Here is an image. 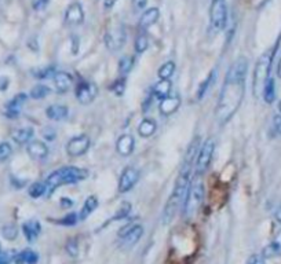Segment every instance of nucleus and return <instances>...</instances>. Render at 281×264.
<instances>
[{"label":"nucleus","instance_id":"nucleus-47","mask_svg":"<svg viewBox=\"0 0 281 264\" xmlns=\"http://www.w3.org/2000/svg\"><path fill=\"white\" fill-rule=\"evenodd\" d=\"M275 216H276V219H277V221H280L281 223V208H279L277 211H276Z\"/></svg>","mask_w":281,"mask_h":264},{"label":"nucleus","instance_id":"nucleus-41","mask_svg":"<svg viewBox=\"0 0 281 264\" xmlns=\"http://www.w3.org/2000/svg\"><path fill=\"white\" fill-rule=\"evenodd\" d=\"M67 251L70 256H76V255H77L79 249H77V244H76V241H69V242H68Z\"/></svg>","mask_w":281,"mask_h":264},{"label":"nucleus","instance_id":"nucleus-27","mask_svg":"<svg viewBox=\"0 0 281 264\" xmlns=\"http://www.w3.org/2000/svg\"><path fill=\"white\" fill-rule=\"evenodd\" d=\"M170 91H171V81L170 80H160L154 88H153V95L156 98L159 99H164L165 97L170 95Z\"/></svg>","mask_w":281,"mask_h":264},{"label":"nucleus","instance_id":"nucleus-3","mask_svg":"<svg viewBox=\"0 0 281 264\" xmlns=\"http://www.w3.org/2000/svg\"><path fill=\"white\" fill-rule=\"evenodd\" d=\"M88 176V172L86 169H81L77 166H64L60 168L54 172H51L49 175L47 180L44 182L46 187H47V196H50L51 193H54L60 186L62 184H70L77 183L80 180H84Z\"/></svg>","mask_w":281,"mask_h":264},{"label":"nucleus","instance_id":"nucleus-8","mask_svg":"<svg viewBox=\"0 0 281 264\" xmlns=\"http://www.w3.org/2000/svg\"><path fill=\"white\" fill-rule=\"evenodd\" d=\"M126 42V31L122 25L110 28L109 31L105 33V44L110 51H117L124 46Z\"/></svg>","mask_w":281,"mask_h":264},{"label":"nucleus","instance_id":"nucleus-26","mask_svg":"<svg viewBox=\"0 0 281 264\" xmlns=\"http://www.w3.org/2000/svg\"><path fill=\"white\" fill-rule=\"evenodd\" d=\"M276 255H281V230L276 234L275 240L269 246L263 249V258H272Z\"/></svg>","mask_w":281,"mask_h":264},{"label":"nucleus","instance_id":"nucleus-30","mask_svg":"<svg viewBox=\"0 0 281 264\" xmlns=\"http://www.w3.org/2000/svg\"><path fill=\"white\" fill-rule=\"evenodd\" d=\"M215 76H216V70H212L211 73L208 74L207 79L203 81V84L200 86V88H199V92H197V98H199V101H200V99H203V97H204V95L207 94V91L210 90L211 84L214 83Z\"/></svg>","mask_w":281,"mask_h":264},{"label":"nucleus","instance_id":"nucleus-33","mask_svg":"<svg viewBox=\"0 0 281 264\" xmlns=\"http://www.w3.org/2000/svg\"><path fill=\"white\" fill-rule=\"evenodd\" d=\"M147 46H149V40H147V37L145 36V35H138L137 39H135V43H134L135 53H138V54L145 53L147 49Z\"/></svg>","mask_w":281,"mask_h":264},{"label":"nucleus","instance_id":"nucleus-21","mask_svg":"<svg viewBox=\"0 0 281 264\" xmlns=\"http://www.w3.org/2000/svg\"><path fill=\"white\" fill-rule=\"evenodd\" d=\"M142 234H143L142 226H140V224H133V227L130 228L129 233L126 234L122 240L124 241L126 245H135V244L140 241V237H142Z\"/></svg>","mask_w":281,"mask_h":264},{"label":"nucleus","instance_id":"nucleus-32","mask_svg":"<svg viewBox=\"0 0 281 264\" xmlns=\"http://www.w3.org/2000/svg\"><path fill=\"white\" fill-rule=\"evenodd\" d=\"M133 65H134V58L131 56H123L120 62H119V70L123 76H126L127 73H130V70L133 69Z\"/></svg>","mask_w":281,"mask_h":264},{"label":"nucleus","instance_id":"nucleus-19","mask_svg":"<svg viewBox=\"0 0 281 264\" xmlns=\"http://www.w3.org/2000/svg\"><path fill=\"white\" fill-rule=\"evenodd\" d=\"M46 116L53 121H61L68 117V107L62 105H51L46 110Z\"/></svg>","mask_w":281,"mask_h":264},{"label":"nucleus","instance_id":"nucleus-11","mask_svg":"<svg viewBox=\"0 0 281 264\" xmlns=\"http://www.w3.org/2000/svg\"><path fill=\"white\" fill-rule=\"evenodd\" d=\"M90 148V138L87 135H79L72 138L68 142L67 152L72 157H79L86 154V152Z\"/></svg>","mask_w":281,"mask_h":264},{"label":"nucleus","instance_id":"nucleus-7","mask_svg":"<svg viewBox=\"0 0 281 264\" xmlns=\"http://www.w3.org/2000/svg\"><path fill=\"white\" fill-rule=\"evenodd\" d=\"M210 19L211 25L216 31H222L227 24V6L226 0H212L210 7Z\"/></svg>","mask_w":281,"mask_h":264},{"label":"nucleus","instance_id":"nucleus-12","mask_svg":"<svg viewBox=\"0 0 281 264\" xmlns=\"http://www.w3.org/2000/svg\"><path fill=\"white\" fill-rule=\"evenodd\" d=\"M84 21V11L79 1H74L68 7L65 11V24L67 25H80Z\"/></svg>","mask_w":281,"mask_h":264},{"label":"nucleus","instance_id":"nucleus-46","mask_svg":"<svg viewBox=\"0 0 281 264\" xmlns=\"http://www.w3.org/2000/svg\"><path fill=\"white\" fill-rule=\"evenodd\" d=\"M133 3H134V7L137 10H142L143 7L146 6L147 0H133Z\"/></svg>","mask_w":281,"mask_h":264},{"label":"nucleus","instance_id":"nucleus-17","mask_svg":"<svg viewBox=\"0 0 281 264\" xmlns=\"http://www.w3.org/2000/svg\"><path fill=\"white\" fill-rule=\"evenodd\" d=\"M54 84L58 92H68L73 87V79L67 72H58L54 74Z\"/></svg>","mask_w":281,"mask_h":264},{"label":"nucleus","instance_id":"nucleus-48","mask_svg":"<svg viewBox=\"0 0 281 264\" xmlns=\"http://www.w3.org/2000/svg\"><path fill=\"white\" fill-rule=\"evenodd\" d=\"M115 1H116V0H106V1H105V7L109 8V7H112V4H115Z\"/></svg>","mask_w":281,"mask_h":264},{"label":"nucleus","instance_id":"nucleus-34","mask_svg":"<svg viewBox=\"0 0 281 264\" xmlns=\"http://www.w3.org/2000/svg\"><path fill=\"white\" fill-rule=\"evenodd\" d=\"M49 94H50L49 87L42 86V84H40V86H36L32 88L31 98L32 99H43V98H46Z\"/></svg>","mask_w":281,"mask_h":264},{"label":"nucleus","instance_id":"nucleus-9","mask_svg":"<svg viewBox=\"0 0 281 264\" xmlns=\"http://www.w3.org/2000/svg\"><path fill=\"white\" fill-rule=\"evenodd\" d=\"M140 176V172L135 166H127L122 172V176H120V180H119V193L124 194V193L131 190L135 184L138 183Z\"/></svg>","mask_w":281,"mask_h":264},{"label":"nucleus","instance_id":"nucleus-39","mask_svg":"<svg viewBox=\"0 0 281 264\" xmlns=\"http://www.w3.org/2000/svg\"><path fill=\"white\" fill-rule=\"evenodd\" d=\"M124 87H126V80L124 79H120V80H117L113 86H112V91H115L116 95H122L123 92H124Z\"/></svg>","mask_w":281,"mask_h":264},{"label":"nucleus","instance_id":"nucleus-35","mask_svg":"<svg viewBox=\"0 0 281 264\" xmlns=\"http://www.w3.org/2000/svg\"><path fill=\"white\" fill-rule=\"evenodd\" d=\"M1 233H3V237H4L6 240L11 241L17 237L18 230H17V227H15L14 224H7V226H4V227L1 228Z\"/></svg>","mask_w":281,"mask_h":264},{"label":"nucleus","instance_id":"nucleus-14","mask_svg":"<svg viewBox=\"0 0 281 264\" xmlns=\"http://www.w3.org/2000/svg\"><path fill=\"white\" fill-rule=\"evenodd\" d=\"M135 148V141L133 135L130 134H124L122 135L116 142V152L123 157H127L130 154L134 152Z\"/></svg>","mask_w":281,"mask_h":264},{"label":"nucleus","instance_id":"nucleus-18","mask_svg":"<svg viewBox=\"0 0 281 264\" xmlns=\"http://www.w3.org/2000/svg\"><path fill=\"white\" fill-rule=\"evenodd\" d=\"M40 231H42V226L37 220H29L22 224V233H24L25 238L29 242H33L36 240Z\"/></svg>","mask_w":281,"mask_h":264},{"label":"nucleus","instance_id":"nucleus-22","mask_svg":"<svg viewBox=\"0 0 281 264\" xmlns=\"http://www.w3.org/2000/svg\"><path fill=\"white\" fill-rule=\"evenodd\" d=\"M15 264H36L39 262V256L36 252H33L31 249H25L22 252H19L17 256H14Z\"/></svg>","mask_w":281,"mask_h":264},{"label":"nucleus","instance_id":"nucleus-43","mask_svg":"<svg viewBox=\"0 0 281 264\" xmlns=\"http://www.w3.org/2000/svg\"><path fill=\"white\" fill-rule=\"evenodd\" d=\"M247 264H265V260H263V256L261 255H254L248 259V263Z\"/></svg>","mask_w":281,"mask_h":264},{"label":"nucleus","instance_id":"nucleus-37","mask_svg":"<svg viewBox=\"0 0 281 264\" xmlns=\"http://www.w3.org/2000/svg\"><path fill=\"white\" fill-rule=\"evenodd\" d=\"M53 73H54V66H49V68L35 72V77H36V79H47V77H50Z\"/></svg>","mask_w":281,"mask_h":264},{"label":"nucleus","instance_id":"nucleus-31","mask_svg":"<svg viewBox=\"0 0 281 264\" xmlns=\"http://www.w3.org/2000/svg\"><path fill=\"white\" fill-rule=\"evenodd\" d=\"M46 193H47V187H46V183H42V182H36L29 187V196L32 198H40Z\"/></svg>","mask_w":281,"mask_h":264},{"label":"nucleus","instance_id":"nucleus-50","mask_svg":"<svg viewBox=\"0 0 281 264\" xmlns=\"http://www.w3.org/2000/svg\"><path fill=\"white\" fill-rule=\"evenodd\" d=\"M279 109H280V111H281V102H280V104H279Z\"/></svg>","mask_w":281,"mask_h":264},{"label":"nucleus","instance_id":"nucleus-29","mask_svg":"<svg viewBox=\"0 0 281 264\" xmlns=\"http://www.w3.org/2000/svg\"><path fill=\"white\" fill-rule=\"evenodd\" d=\"M174 72H175V63L172 61H168L160 66L157 76H159L160 80H170V77L174 74Z\"/></svg>","mask_w":281,"mask_h":264},{"label":"nucleus","instance_id":"nucleus-38","mask_svg":"<svg viewBox=\"0 0 281 264\" xmlns=\"http://www.w3.org/2000/svg\"><path fill=\"white\" fill-rule=\"evenodd\" d=\"M60 224H64V226H73L77 223V215L76 213H69L68 216H65L64 219H61V221H58Z\"/></svg>","mask_w":281,"mask_h":264},{"label":"nucleus","instance_id":"nucleus-4","mask_svg":"<svg viewBox=\"0 0 281 264\" xmlns=\"http://www.w3.org/2000/svg\"><path fill=\"white\" fill-rule=\"evenodd\" d=\"M273 61V50L266 51L261 58L258 59L254 70V80H252V88H254V97L259 99L262 97L263 87L266 84V81L269 79L270 65Z\"/></svg>","mask_w":281,"mask_h":264},{"label":"nucleus","instance_id":"nucleus-6","mask_svg":"<svg viewBox=\"0 0 281 264\" xmlns=\"http://www.w3.org/2000/svg\"><path fill=\"white\" fill-rule=\"evenodd\" d=\"M215 150V141L214 138H210L203 143V146L199 150L197 154V160L195 162V175L196 176H202L203 173L207 171V168L211 164L212 156Z\"/></svg>","mask_w":281,"mask_h":264},{"label":"nucleus","instance_id":"nucleus-25","mask_svg":"<svg viewBox=\"0 0 281 264\" xmlns=\"http://www.w3.org/2000/svg\"><path fill=\"white\" fill-rule=\"evenodd\" d=\"M32 136H33V129L29 128V127H26V128H19L17 129V131H14L11 138L15 143H18V145H25V143H28V142L31 141Z\"/></svg>","mask_w":281,"mask_h":264},{"label":"nucleus","instance_id":"nucleus-51","mask_svg":"<svg viewBox=\"0 0 281 264\" xmlns=\"http://www.w3.org/2000/svg\"><path fill=\"white\" fill-rule=\"evenodd\" d=\"M0 253H1V245H0Z\"/></svg>","mask_w":281,"mask_h":264},{"label":"nucleus","instance_id":"nucleus-5","mask_svg":"<svg viewBox=\"0 0 281 264\" xmlns=\"http://www.w3.org/2000/svg\"><path fill=\"white\" fill-rule=\"evenodd\" d=\"M203 198H204V184H203L202 176H196L190 182L188 194H186V200H185L184 209H182L185 217H189L190 219V217H193L196 215V212L199 211L200 205H202Z\"/></svg>","mask_w":281,"mask_h":264},{"label":"nucleus","instance_id":"nucleus-44","mask_svg":"<svg viewBox=\"0 0 281 264\" xmlns=\"http://www.w3.org/2000/svg\"><path fill=\"white\" fill-rule=\"evenodd\" d=\"M273 127L281 135V114H276L273 117Z\"/></svg>","mask_w":281,"mask_h":264},{"label":"nucleus","instance_id":"nucleus-45","mask_svg":"<svg viewBox=\"0 0 281 264\" xmlns=\"http://www.w3.org/2000/svg\"><path fill=\"white\" fill-rule=\"evenodd\" d=\"M11 256L8 253H0V264H10Z\"/></svg>","mask_w":281,"mask_h":264},{"label":"nucleus","instance_id":"nucleus-42","mask_svg":"<svg viewBox=\"0 0 281 264\" xmlns=\"http://www.w3.org/2000/svg\"><path fill=\"white\" fill-rule=\"evenodd\" d=\"M47 4H49V0H33V8H35L36 11L44 10Z\"/></svg>","mask_w":281,"mask_h":264},{"label":"nucleus","instance_id":"nucleus-23","mask_svg":"<svg viewBox=\"0 0 281 264\" xmlns=\"http://www.w3.org/2000/svg\"><path fill=\"white\" fill-rule=\"evenodd\" d=\"M157 129V124L154 120L152 118H145L143 121H140V124L138 125V134H140L142 138H149L152 136Z\"/></svg>","mask_w":281,"mask_h":264},{"label":"nucleus","instance_id":"nucleus-2","mask_svg":"<svg viewBox=\"0 0 281 264\" xmlns=\"http://www.w3.org/2000/svg\"><path fill=\"white\" fill-rule=\"evenodd\" d=\"M199 149V138H196L195 141L190 143L188 152L185 154V161L182 164V168L179 171V175L177 178V183L172 190L171 196L168 198V201L165 204L164 211H163V221L165 224L171 223L174 217L177 216L178 211L184 207L188 189L190 184V175H192V168L195 165L196 153Z\"/></svg>","mask_w":281,"mask_h":264},{"label":"nucleus","instance_id":"nucleus-40","mask_svg":"<svg viewBox=\"0 0 281 264\" xmlns=\"http://www.w3.org/2000/svg\"><path fill=\"white\" fill-rule=\"evenodd\" d=\"M130 211H131V204L124 203L122 205V208H120V213H117V215L115 216V219H122V217H124V216H127L129 215Z\"/></svg>","mask_w":281,"mask_h":264},{"label":"nucleus","instance_id":"nucleus-1","mask_svg":"<svg viewBox=\"0 0 281 264\" xmlns=\"http://www.w3.org/2000/svg\"><path fill=\"white\" fill-rule=\"evenodd\" d=\"M247 70H248V59L245 56L237 58L227 70L215 111L216 121L220 125H225L227 121L232 120V117L236 114V111L243 102Z\"/></svg>","mask_w":281,"mask_h":264},{"label":"nucleus","instance_id":"nucleus-16","mask_svg":"<svg viewBox=\"0 0 281 264\" xmlns=\"http://www.w3.org/2000/svg\"><path fill=\"white\" fill-rule=\"evenodd\" d=\"M26 101V94H18L6 105V116L10 118H15L21 113V107Z\"/></svg>","mask_w":281,"mask_h":264},{"label":"nucleus","instance_id":"nucleus-15","mask_svg":"<svg viewBox=\"0 0 281 264\" xmlns=\"http://www.w3.org/2000/svg\"><path fill=\"white\" fill-rule=\"evenodd\" d=\"M179 106H181L179 97H170L168 95L164 99H161V102L159 105V110L163 116H171L179 109Z\"/></svg>","mask_w":281,"mask_h":264},{"label":"nucleus","instance_id":"nucleus-28","mask_svg":"<svg viewBox=\"0 0 281 264\" xmlns=\"http://www.w3.org/2000/svg\"><path fill=\"white\" fill-rule=\"evenodd\" d=\"M262 97L266 104H273L276 98V88H275V80L273 79H268L266 84L263 87Z\"/></svg>","mask_w":281,"mask_h":264},{"label":"nucleus","instance_id":"nucleus-36","mask_svg":"<svg viewBox=\"0 0 281 264\" xmlns=\"http://www.w3.org/2000/svg\"><path fill=\"white\" fill-rule=\"evenodd\" d=\"M12 153V148L10 143L7 142H1L0 143V161H6Z\"/></svg>","mask_w":281,"mask_h":264},{"label":"nucleus","instance_id":"nucleus-24","mask_svg":"<svg viewBox=\"0 0 281 264\" xmlns=\"http://www.w3.org/2000/svg\"><path fill=\"white\" fill-rule=\"evenodd\" d=\"M98 207V198L95 196H90L86 200V203L83 204V208L80 211L79 219L80 220H86L88 216L91 215L92 212L97 209Z\"/></svg>","mask_w":281,"mask_h":264},{"label":"nucleus","instance_id":"nucleus-20","mask_svg":"<svg viewBox=\"0 0 281 264\" xmlns=\"http://www.w3.org/2000/svg\"><path fill=\"white\" fill-rule=\"evenodd\" d=\"M159 17H160L159 8L152 7V8H149V10H146V11L142 14V17H140V28H149V26H152L153 24L157 22Z\"/></svg>","mask_w":281,"mask_h":264},{"label":"nucleus","instance_id":"nucleus-49","mask_svg":"<svg viewBox=\"0 0 281 264\" xmlns=\"http://www.w3.org/2000/svg\"><path fill=\"white\" fill-rule=\"evenodd\" d=\"M277 74H279V77H281V59L279 62V66H277Z\"/></svg>","mask_w":281,"mask_h":264},{"label":"nucleus","instance_id":"nucleus-10","mask_svg":"<svg viewBox=\"0 0 281 264\" xmlns=\"http://www.w3.org/2000/svg\"><path fill=\"white\" fill-rule=\"evenodd\" d=\"M97 86L91 81H80L76 87V98L81 105L91 104L97 97Z\"/></svg>","mask_w":281,"mask_h":264},{"label":"nucleus","instance_id":"nucleus-13","mask_svg":"<svg viewBox=\"0 0 281 264\" xmlns=\"http://www.w3.org/2000/svg\"><path fill=\"white\" fill-rule=\"evenodd\" d=\"M26 152L29 154V157H32L33 160H44L49 156V148L44 142L33 141L31 143H28L26 146Z\"/></svg>","mask_w":281,"mask_h":264}]
</instances>
